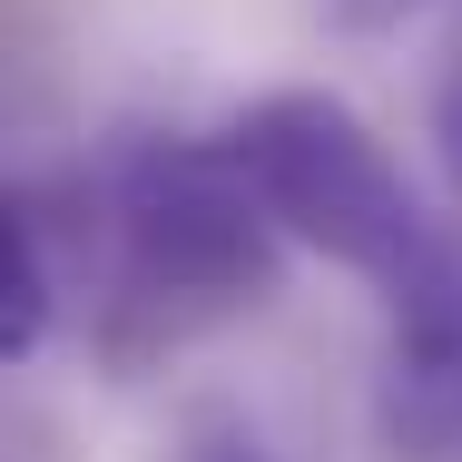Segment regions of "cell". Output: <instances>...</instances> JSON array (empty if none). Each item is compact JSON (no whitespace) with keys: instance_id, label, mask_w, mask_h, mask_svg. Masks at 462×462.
I'll return each instance as SVG.
<instances>
[{"instance_id":"cell-3","label":"cell","mask_w":462,"mask_h":462,"mask_svg":"<svg viewBox=\"0 0 462 462\" xmlns=\"http://www.w3.org/2000/svg\"><path fill=\"white\" fill-rule=\"evenodd\" d=\"M374 423H383V443L403 462H453L462 453V236L453 226L383 285Z\"/></svg>"},{"instance_id":"cell-7","label":"cell","mask_w":462,"mask_h":462,"mask_svg":"<svg viewBox=\"0 0 462 462\" xmlns=\"http://www.w3.org/2000/svg\"><path fill=\"white\" fill-rule=\"evenodd\" d=\"M443 168H453V187H462V79L443 89Z\"/></svg>"},{"instance_id":"cell-5","label":"cell","mask_w":462,"mask_h":462,"mask_svg":"<svg viewBox=\"0 0 462 462\" xmlns=\"http://www.w3.org/2000/svg\"><path fill=\"white\" fill-rule=\"evenodd\" d=\"M178 462H276V453H266V443H256L246 423H226V413H207V423L187 433V453H178Z\"/></svg>"},{"instance_id":"cell-6","label":"cell","mask_w":462,"mask_h":462,"mask_svg":"<svg viewBox=\"0 0 462 462\" xmlns=\"http://www.w3.org/2000/svg\"><path fill=\"white\" fill-rule=\"evenodd\" d=\"M325 10H335L345 30H383V20H403L413 0H325Z\"/></svg>"},{"instance_id":"cell-4","label":"cell","mask_w":462,"mask_h":462,"mask_svg":"<svg viewBox=\"0 0 462 462\" xmlns=\"http://www.w3.org/2000/svg\"><path fill=\"white\" fill-rule=\"evenodd\" d=\"M60 325V256H50V217L20 197L10 226H0V355H40Z\"/></svg>"},{"instance_id":"cell-1","label":"cell","mask_w":462,"mask_h":462,"mask_svg":"<svg viewBox=\"0 0 462 462\" xmlns=\"http://www.w3.org/2000/svg\"><path fill=\"white\" fill-rule=\"evenodd\" d=\"M98 236H108V345H178L197 325H226L285 285V226L226 138H138L98 178Z\"/></svg>"},{"instance_id":"cell-2","label":"cell","mask_w":462,"mask_h":462,"mask_svg":"<svg viewBox=\"0 0 462 462\" xmlns=\"http://www.w3.org/2000/svg\"><path fill=\"white\" fill-rule=\"evenodd\" d=\"M226 158L266 197L285 246L365 276L374 295L443 236V217H423V197L403 187L393 148L335 89H276V98H256V108H236L226 118Z\"/></svg>"}]
</instances>
